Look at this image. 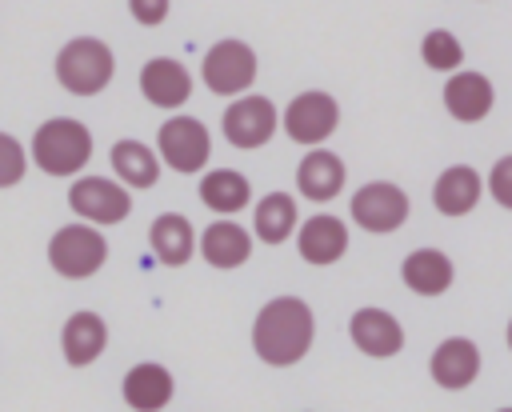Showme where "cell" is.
I'll return each instance as SVG.
<instances>
[{
	"label": "cell",
	"instance_id": "1",
	"mask_svg": "<svg viewBox=\"0 0 512 412\" xmlns=\"http://www.w3.org/2000/svg\"><path fill=\"white\" fill-rule=\"evenodd\" d=\"M312 336H316V320L300 296L268 300L252 324V348L272 368H288V364L304 360V352L312 348Z\"/></svg>",
	"mask_w": 512,
	"mask_h": 412
},
{
	"label": "cell",
	"instance_id": "2",
	"mask_svg": "<svg viewBox=\"0 0 512 412\" xmlns=\"http://www.w3.org/2000/svg\"><path fill=\"white\" fill-rule=\"evenodd\" d=\"M92 160V132L72 116H52L32 136V164L48 176H76Z\"/></svg>",
	"mask_w": 512,
	"mask_h": 412
},
{
	"label": "cell",
	"instance_id": "3",
	"mask_svg": "<svg viewBox=\"0 0 512 412\" xmlns=\"http://www.w3.org/2000/svg\"><path fill=\"white\" fill-rule=\"evenodd\" d=\"M112 72H116V56L96 36H72L56 52V80L72 96H96V92H104L112 84Z\"/></svg>",
	"mask_w": 512,
	"mask_h": 412
},
{
	"label": "cell",
	"instance_id": "4",
	"mask_svg": "<svg viewBox=\"0 0 512 412\" xmlns=\"http://www.w3.org/2000/svg\"><path fill=\"white\" fill-rule=\"evenodd\" d=\"M108 260V240L92 224H64L48 240V264L64 280H88L104 268Z\"/></svg>",
	"mask_w": 512,
	"mask_h": 412
},
{
	"label": "cell",
	"instance_id": "5",
	"mask_svg": "<svg viewBox=\"0 0 512 412\" xmlns=\"http://www.w3.org/2000/svg\"><path fill=\"white\" fill-rule=\"evenodd\" d=\"M156 160H164L172 172H184V176H192V172H200L204 164H208V156H212V136H208V128L196 120V116H168L164 124H160V132H156Z\"/></svg>",
	"mask_w": 512,
	"mask_h": 412
},
{
	"label": "cell",
	"instance_id": "6",
	"mask_svg": "<svg viewBox=\"0 0 512 412\" xmlns=\"http://www.w3.org/2000/svg\"><path fill=\"white\" fill-rule=\"evenodd\" d=\"M256 68V52L244 40H216L200 60L204 88L216 96H244L256 80Z\"/></svg>",
	"mask_w": 512,
	"mask_h": 412
},
{
	"label": "cell",
	"instance_id": "7",
	"mask_svg": "<svg viewBox=\"0 0 512 412\" xmlns=\"http://www.w3.org/2000/svg\"><path fill=\"white\" fill-rule=\"evenodd\" d=\"M280 124H284L288 140H296L304 148H320L336 132V124H340V104L328 92L312 88V92H300V96L288 100Z\"/></svg>",
	"mask_w": 512,
	"mask_h": 412
},
{
	"label": "cell",
	"instance_id": "8",
	"mask_svg": "<svg viewBox=\"0 0 512 412\" xmlns=\"http://www.w3.org/2000/svg\"><path fill=\"white\" fill-rule=\"evenodd\" d=\"M220 128H224V140H228L232 148L252 152V148H264V144L276 136L280 112H276V104H272L268 96H236V100L224 108Z\"/></svg>",
	"mask_w": 512,
	"mask_h": 412
},
{
	"label": "cell",
	"instance_id": "9",
	"mask_svg": "<svg viewBox=\"0 0 512 412\" xmlns=\"http://www.w3.org/2000/svg\"><path fill=\"white\" fill-rule=\"evenodd\" d=\"M352 220L364 228V232H396L404 220H408V196L400 184L392 180H368L364 188L352 192Z\"/></svg>",
	"mask_w": 512,
	"mask_h": 412
},
{
	"label": "cell",
	"instance_id": "10",
	"mask_svg": "<svg viewBox=\"0 0 512 412\" xmlns=\"http://www.w3.org/2000/svg\"><path fill=\"white\" fill-rule=\"evenodd\" d=\"M68 208L88 224H120L132 212V192L108 176H80L68 188Z\"/></svg>",
	"mask_w": 512,
	"mask_h": 412
},
{
	"label": "cell",
	"instance_id": "11",
	"mask_svg": "<svg viewBox=\"0 0 512 412\" xmlns=\"http://www.w3.org/2000/svg\"><path fill=\"white\" fill-rule=\"evenodd\" d=\"M492 104H496V88H492V80L484 72L456 68L448 76V84H444V108H448L452 120L476 124V120H484L492 112Z\"/></svg>",
	"mask_w": 512,
	"mask_h": 412
},
{
	"label": "cell",
	"instance_id": "12",
	"mask_svg": "<svg viewBox=\"0 0 512 412\" xmlns=\"http://www.w3.org/2000/svg\"><path fill=\"white\" fill-rule=\"evenodd\" d=\"M348 336L364 356H376V360H388L404 348V328L384 308H356L348 320Z\"/></svg>",
	"mask_w": 512,
	"mask_h": 412
},
{
	"label": "cell",
	"instance_id": "13",
	"mask_svg": "<svg viewBox=\"0 0 512 412\" xmlns=\"http://www.w3.org/2000/svg\"><path fill=\"white\" fill-rule=\"evenodd\" d=\"M140 92L156 108H180L192 96V72L172 56H152L140 68Z\"/></svg>",
	"mask_w": 512,
	"mask_h": 412
},
{
	"label": "cell",
	"instance_id": "14",
	"mask_svg": "<svg viewBox=\"0 0 512 412\" xmlns=\"http://www.w3.org/2000/svg\"><path fill=\"white\" fill-rule=\"evenodd\" d=\"M428 372L440 388L456 392V388H468L476 376H480V348L468 340V336H448L436 344L432 360H428Z\"/></svg>",
	"mask_w": 512,
	"mask_h": 412
},
{
	"label": "cell",
	"instance_id": "15",
	"mask_svg": "<svg viewBox=\"0 0 512 412\" xmlns=\"http://www.w3.org/2000/svg\"><path fill=\"white\" fill-rule=\"evenodd\" d=\"M296 248L308 264H336L348 252V224L340 216L316 212L296 228Z\"/></svg>",
	"mask_w": 512,
	"mask_h": 412
},
{
	"label": "cell",
	"instance_id": "16",
	"mask_svg": "<svg viewBox=\"0 0 512 412\" xmlns=\"http://www.w3.org/2000/svg\"><path fill=\"white\" fill-rule=\"evenodd\" d=\"M296 188L316 204L336 200L344 192V160L328 148H308L304 160L296 164Z\"/></svg>",
	"mask_w": 512,
	"mask_h": 412
},
{
	"label": "cell",
	"instance_id": "17",
	"mask_svg": "<svg viewBox=\"0 0 512 412\" xmlns=\"http://www.w3.org/2000/svg\"><path fill=\"white\" fill-rule=\"evenodd\" d=\"M200 256L212 264V268H240L248 256H252V232L244 224H232V220H212L200 240H196Z\"/></svg>",
	"mask_w": 512,
	"mask_h": 412
},
{
	"label": "cell",
	"instance_id": "18",
	"mask_svg": "<svg viewBox=\"0 0 512 412\" xmlns=\"http://www.w3.org/2000/svg\"><path fill=\"white\" fill-rule=\"evenodd\" d=\"M60 348H64V360L72 368H84L92 364L104 348H108V324L100 312H72L64 320V332H60Z\"/></svg>",
	"mask_w": 512,
	"mask_h": 412
},
{
	"label": "cell",
	"instance_id": "19",
	"mask_svg": "<svg viewBox=\"0 0 512 412\" xmlns=\"http://www.w3.org/2000/svg\"><path fill=\"white\" fill-rule=\"evenodd\" d=\"M480 192H484L480 172L468 168V164H452V168H444V172L436 176V184H432V204H436L440 216H468V212L480 204Z\"/></svg>",
	"mask_w": 512,
	"mask_h": 412
},
{
	"label": "cell",
	"instance_id": "20",
	"mask_svg": "<svg viewBox=\"0 0 512 412\" xmlns=\"http://www.w3.org/2000/svg\"><path fill=\"white\" fill-rule=\"evenodd\" d=\"M148 244H152V252H156L160 264H168V268L188 264L192 252H196L192 220L180 216V212H160V216L152 220V228H148Z\"/></svg>",
	"mask_w": 512,
	"mask_h": 412
},
{
	"label": "cell",
	"instance_id": "21",
	"mask_svg": "<svg viewBox=\"0 0 512 412\" xmlns=\"http://www.w3.org/2000/svg\"><path fill=\"white\" fill-rule=\"evenodd\" d=\"M452 276H456V268H452V260L440 248H416L400 264V280L416 296H440V292H448L452 288Z\"/></svg>",
	"mask_w": 512,
	"mask_h": 412
},
{
	"label": "cell",
	"instance_id": "22",
	"mask_svg": "<svg viewBox=\"0 0 512 412\" xmlns=\"http://www.w3.org/2000/svg\"><path fill=\"white\" fill-rule=\"evenodd\" d=\"M172 392H176V384H172V372L164 364L144 360V364L124 372V400L136 412H160L172 400Z\"/></svg>",
	"mask_w": 512,
	"mask_h": 412
},
{
	"label": "cell",
	"instance_id": "23",
	"mask_svg": "<svg viewBox=\"0 0 512 412\" xmlns=\"http://www.w3.org/2000/svg\"><path fill=\"white\" fill-rule=\"evenodd\" d=\"M200 200H204V208H212L216 216L228 220V216H236L240 208L252 204V184L236 168H212V172L200 176Z\"/></svg>",
	"mask_w": 512,
	"mask_h": 412
},
{
	"label": "cell",
	"instance_id": "24",
	"mask_svg": "<svg viewBox=\"0 0 512 412\" xmlns=\"http://www.w3.org/2000/svg\"><path fill=\"white\" fill-rule=\"evenodd\" d=\"M108 160H112L116 184H124V188H152L160 176V160L144 140H116Z\"/></svg>",
	"mask_w": 512,
	"mask_h": 412
},
{
	"label": "cell",
	"instance_id": "25",
	"mask_svg": "<svg viewBox=\"0 0 512 412\" xmlns=\"http://www.w3.org/2000/svg\"><path fill=\"white\" fill-rule=\"evenodd\" d=\"M296 200L288 192H268L256 200V216H252V236L260 244H284L296 232Z\"/></svg>",
	"mask_w": 512,
	"mask_h": 412
},
{
	"label": "cell",
	"instance_id": "26",
	"mask_svg": "<svg viewBox=\"0 0 512 412\" xmlns=\"http://www.w3.org/2000/svg\"><path fill=\"white\" fill-rule=\"evenodd\" d=\"M420 56H424V64L436 68V72H456V68L464 64V44H460L448 28H432V32L424 36V44H420Z\"/></svg>",
	"mask_w": 512,
	"mask_h": 412
},
{
	"label": "cell",
	"instance_id": "27",
	"mask_svg": "<svg viewBox=\"0 0 512 412\" xmlns=\"http://www.w3.org/2000/svg\"><path fill=\"white\" fill-rule=\"evenodd\" d=\"M24 168H28V152L16 136L0 132V188H12L24 180Z\"/></svg>",
	"mask_w": 512,
	"mask_h": 412
},
{
	"label": "cell",
	"instance_id": "28",
	"mask_svg": "<svg viewBox=\"0 0 512 412\" xmlns=\"http://www.w3.org/2000/svg\"><path fill=\"white\" fill-rule=\"evenodd\" d=\"M488 192L496 196L500 208H512V156H500L492 176H488Z\"/></svg>",
	"mask_w": 512,
	"mask_h": 412
},
{
	"label": "cell",
	"instance_id": "29",
	"mask_svg": "<svg viewBox=\"0 0 512 412\" xmlns=\"http://www.w3.org/2000/svg\"><path fill=\"white\" fill-rule=\"evenodd\" d=\"M168 4H172V0H128V12H132V20H136V24L156 28V24H164Z\"/></svg>",
	"mask_w": 512,
	"mask_h": 412
},
{
	"label": "cell",
	"instance_id": "30",
	"mask_svg": "<svg viewBox=\"0 0 512 412\" xmlns=\"http://www.w3.org/2000/svg\"><path fill=\"white\" fill-rule=\"evenodd\" d=\"M500 412H512V408H500Z\"/></svg>",
	"mask_w": 512,
	"mask_h": 412
}]
</instances>
